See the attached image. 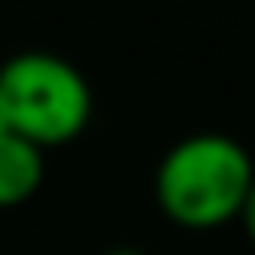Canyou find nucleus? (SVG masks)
<instances>
[{
	"mask_svg": "<svg viewBox=\"0 0 255 255\" xmlns=\"http://www.w3.org/2000/svg\"><path fill=\"white\" fill-rule=\"evenodd\" d=\"M255 183L251 151L223 131H195L175 139L155 163V203L187 231H215L239 219Z\"/></svg>",
	"mask_w": 255,
	"mask_h": 255,
	"instance_id": "1",
	"label": "nucleus"
},
{
	"mask_svg": "<svg viewBox=\"0 0 255 255\" xmlns=\"http://www.w3.org/2000/svg\"><path fill=\"white\" fill-rule=\"evenodd\" d=\"M0 96L8 108V128L40 151L80 139L96 108L84 72L56 52H16L4 60Z\"/></svg>",
	"mask_w": 255,
	"mask_h": 255,
	"instance_id": "2",
	"label": "nucleus"
},
{
	"mask_svg": "<svg viewBox=\"0 0 255 255\" xmlns=\"http://www.w3.org/2000/svg\"><path fill=\"white\" fill-rule=\"evenodd\" d=\"M44 183V151L16 131L0 135V207L28 203Z\"/></svg>",
	"mask_w": 255,
	"mask_h": 255,
	"instance_id": "3",
	"label": "nucleus"
},
{
	"mask_svg": "<svg viewBox=\"0 0 255 255\" xmlns=\"http://www.w3.org/2000/svg\"><path fill=\"white\" fill-rule=\"evenodd\" d=\"M239 223H243L247 243L255 247V183H251V191H247V203H243V211H239Z\"/></svg>",
	"mask_w": 255,
	"mask_h": 255,
	"instance_id": "4",
	"label": "nucleus"
},
{
	"mask_svg": "<svg viewBox=\"0 0 255 255\" xmlns=\"http://www.w3.org/2000/svg\"><path fill=\"white\" fill-rule=\"evenodd\" d=\"M104 255H143L139 247H112V251H104Z\"/></svg>",
	"mask_w": 255,
	"mask_h": 255,
	"instance_id": "5",
	"label": "nucleus"
},
{
	"mask_svg": "<svg viewBox=\"0 0 255 255\" xmlns=\"http://www.w3.org/2000/svg\"><path fill=\"white\" fill-rule=\"evenodd\" d=\"M4 131H12V128H8V108H4V96H0V135Z\"/></svg>",
	"mask_w": 255,
	"mask_h": 255,
	"instance_id": "6",
	"label": "nucleus"
}]
</instances>
